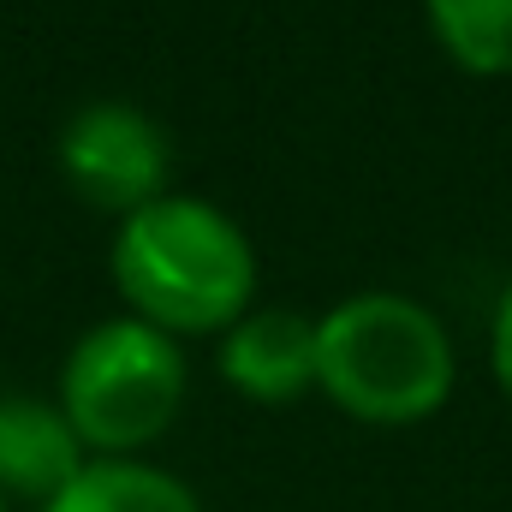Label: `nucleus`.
Here are the masks:
<instances>
[{
	"label": "nucleus",
	"instance_id": "20e7f679",
	"mask_svg": "<svg viewBox=\"0 0 512 512\" xmlns=\"http://www.w3.org/2000/svg\"><path fill=\"white\" fill-rule=\"evenodd\" d=\"M60 173L66 185L90 203L126 221L131 209L167 197V167H173V143L155 126V114H143L137 102H84L66 126H60Z\"/></svg>",
	"mask_w": 512,
	"mask_h": 512
},
{
	"label": "nucleus",
	"instance_id": "7ed1b4c3",
	"mask_svg": "<svg viewBox=\"0 0 512 512\" xmlns=\"http://www.w3.org/2000/svg\"><path fill=\"white\" fill-rule=\"evenodd\" d=\"M54 405L90 459H137L185 405V352L137 316H108L66 352Z\"/></svg>",
	"mask_w": 512,
	"mask_h": 512
},
{
	"label": "nucleus",
	"instance_id": "f03ea898",
	"mask_svg": "<svg viewBox=\"0 0 512 512\" xmlns=\"http://www.w3.org/2000/svg\"><path fill=\"white\" fill-rule=\"evenodd\" d=\"M453 340L405 292H352L316 316V393L358 423H423L453 393Z\"/></svg>",
	"mask_w": 512,
	"mask_h": 512
},
{
	"label": "nucleus",
	"instance_id": "39448f33",
	"mask_svg": "<svg viewBox=\"0 0 512 512\" xmlns=\"http://www.w3.org/2000/svg\"><path fill=\"white\" fill-rule=\"evenodd\" d=\"M215 364L251 405H292L316 393V322L280 304H262V310L251 304L221 334Z\"/></svg>",
	"mask_w": 512,
	"mask_h": 512
},
{
	"label": "nucleus",
	"instance_id": "9d476101",
	"mask_svg": "<svg viewBox=\"0 0 512 512\" xmlns=\"http://www.w3.org/2000/svg\"><path fill=\"white\" fill-rule=\"evenodd\" d=\"M0 512H12V507H6V501H0Z\"/></svg>",
	"mask_w": 512,
	"mask_h": 512
},
{
	"label": "nucleus",
	"instance_id": "f257e3e1",
	"mask_svg": "<svg viewBox=\"0 0 512 512\" xmlns=\"http://www.w3.org/2000/svg\"><path fill=\"white\" fill-rule=\"evenodd\" d=\"M114 286L137 322L161 334H227L256 298V251L245 227L209 197L167 191L114 227Z\"/></svg>",
	"mask_w": 512,
	"mask_h": 512
},
{
	"label": "nucleus",
	"instance_id": "423d86ee",
	"mask_svg": "<svg viewBox=\"0 0 512 512\" xmlns=\"http://www.w3.org/2000/svg\"><path fill=\"white\" fill-rule=\"evenodd\" d=\"M90 465L66 411L36 393H0V501H30L42 512Z\"/></svg>",
	"mask_w": 512,
	"mask_h": 512
},
{
	"label": "nucleus",
	"instance_id": "0eeeda50",
	"mask_svg": "<svg viewBox=\"0 0 512 512\" xmlns=\"http://www.w3.org/2000/svg\"><path fill=\"white\" fill-rule=\"evenodd\" d=\"M42 512H203V501L149 459H90Z\"/></svg>",
	"mask_w": 512,
	"mask_h": 512
},
{
	"label": "nucleus",
	"instance_id": "1a4fd4ad",
	"mask_svg": "<svg viewBox=\"0 0 512 512\" xmlns=\"http://www.w3.org/2000/svg\"><path fill=\"white\" fill-rule=\"evenodd\" d=\"M489 364H495V382H501V393L512 399V286L501 292V304H495V328H489Z\"/></svg>",
	"mask_w": 512,
	"mask_h": 512
},
{
	"label": "nucleus",
	"instance_id": "6e6552de",
	"mask_svg": "<svg viewBox=\"0 0 512 512\" xmlns=\"http://www.w3.org/2000/svg\"><path fill=\"white\" fill-rule=\"evenodd\" d=\"M429 36L471 78H512V0H423Z\"/></svg>",
	"mask_w": 512,
	"mask_h": 512
}]
</instances>
